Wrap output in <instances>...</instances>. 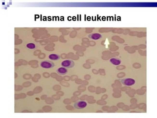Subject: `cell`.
<instances>
[{
	"label": "cell",
	"mask_w": 157,
	"mask_h": 118,
	"mask_svg": "<svg viewBox=\"0 0 157 118\" xmlns=\"http://www.w3.org/2000/svg\"><path fill=\"white\" fill-rule=\"evenodd\" d=\"M40 66L45 69H50L54 68L55 64L50 61H43L40 63Z\"/></svg>",
	"instance_id": "obj_1"
},
{
	"label": "cell",
	"mask_w": 157,
	"mask_h": 118,
	"mask_svg": "<svg viewBox=\"0 0 157 118\" xmlns=\"http://www.w3.org/2000/svg\"><path fill=\"white\" fill-rule=\"evenodd\" d=\"M121 83L127 86H131L135 84L136 81L132 78H123L120 80Z\"/></svg>",
	"instance_id": "obj_2"
},
{
	"label": "cell",
	"mask_w": 157,
	"mask_h": 118,
	"mask_svg": "<svg viewBox=\"0 0 157 118\" xmlns=\"http://www.w3.org/2000/svg\"><path fill=\"white\" fill-rule=\"evenodd\" d=\"M61 64L62 67L66 69H71L74 66L75 63L74 61L71 60H66L62 61Z\"/></svg>",
	"instance_id": "obj_3"
},
{
	"label": "cell",
	"mask_w": 157,
	"mask_h": 118,
	"mask_svg": "<svg viewBox=\"0 0 157 118\" xmlns=\"http://www.w3.org/2000/svg\"><path fill=\"white\" fill-rule=\"evenodd\" d=\"M87 105V103L83 100H78L76 101L74 104V106L75 108L78 109H82L85 108Z\"/></svg>",
	"instance_id": "obj_4"
},
{
	"label": "cell",
	"mask_w": 157,
	"mask_h": 118,
	"mask_svg": "<svg viewBox=\"0 0 157 118\" xmlns=\"http://www.w3.org/2000/svg\"><path fill=\"white\" fill-rule=\"evenodd\" d=\"M88 37L89 38L93 39V40H98L102 37V35L101 34L98 33H94L89 35Z\"/></svg>",
	"instance_id": "obj_5"
},
{
	"label": "cell",
	"mask_w": 157,
	"mask_h": 118,
	"mask_svg": "<svg viewBox=\"0 0 157 118\" xmlns=\"http://www.w3.org/2000/svg\"><path fill=\"white\" fill-rule=\"evenodd\" d=\"M57 72L58 74L60 75H63L66 74L68 72L67 69L64 68V67H61L59 68L57 70Z\"/></svg>",
	"instance_id": "obj_6"
},
{
	"label": "cell",
	"mask_w": 157,
	"mask_h": 118,
	"mask_svg": "<svg viewBox=\"0 0 157 118\" xmlns=\"http://www.w3.org/2000/svg\"><path fill=\"white\" fill-rule=\"evenodd\" d=\"M110 61L112 64L115 65H118L121 62V61L119 59L116 58H113L111 59Z\"/></svg>",
	"instance_id": "obj_7"
},
{
	"label": "cell",
	"mask_w": 157,
	"mask_h": 118,
	"mask_svg": "<svg viewBox=\"0 0 157 118\" xmlns=\"http://www.w3.org/2000/svg\"><path fill=\"white\" fill-rule=\"evenodd\" d=\"M49 59L53 61H58L60 59V56L56 54H51L49 55Z\"/></svg>",
	"instance_id": "obj_8"
},
{
	"label": "cell",
	"mask_w": 157,
	"mask_h": 118,
	"mask_svg": "<svg viewBox=\"0 0 157 118\" xmlns=\"http://www.w3.org/2000/svg\"><path fill=\"white\" fill-rule=\"evenodd\" d=\"M26 46H27V47L28 48L30 49H33L35 48V45L33 43H28L27 44V45H26Z\"/></svg>",
	"instance_id": "obj_9"
}]
</instances>
